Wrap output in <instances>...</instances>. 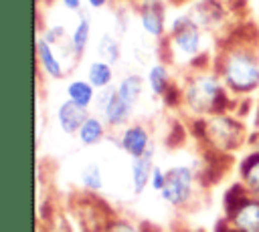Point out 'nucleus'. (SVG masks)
<instances>
[{"label": "nucleus", "instance_id": "nucleus-1", "mask_svg": "<svg viewBox=\"0 0 259 232\" xmlns=\"http://www.w3.org/2000/svg\"><path fill=\"white\" fill-rule=\"evenodd\" d=\"M219 73L227 87L235 93H251L259 87V54L255 46L241 34L231 38L219 54Z\"/></svg>", "mask_w": 259, "mask_h": 232}, {"label": "nucleus", "instance_id": "nucleus-2", "mask_svg": "<svg viewBox=\"0 0 259 232\" xmlns=\"http://www.w3.org/2000/svg\"><path fill=\"white\" fill-rule=\"evenodd\" d=\"M170 50L176 59H182L188 63L194 61L198 54H202V28L192 22L188 12L172 20Z\"/></svg>", "mask_w": 259, "mask_h": 232}, {"label": "nucleus", "instance_id": "nucleus-3", "mask_svg": "<svg viewBox=\"0 0 259 232\" xmlns=\"http://www.w3.org/2000/svg\"><path fill=\"white\" fill-rule=\"evenodd\" d=\"M223 91L225 89L214 73L200 71L188 79L184 87V103L196 113H212L214 101Z\"/></svg>", "mask_w": 259, "mask_h": 232}, {"label": "nucleus", "instance_id": "nucleus-4", "mask_svg": "<svg viewBox=\"0 0 259 232\" xmlns=\"http://www.w3.org/2000/svg\"><path fill=\"white\" fill-rule=\"evenodd\" d=\"M245 139V127L229 117L227 113L223 115H212L206 121V141L219 149V151H233L235 147L241 145V141Z\"/></svg>", "mask_w": 259, "mask_h": 232}, {"label": "nucleus", "instance_id": "nucleus-5", "mask_svg": "<svg viewBox=\"0 0 259 232\" xmlns=\"http://www.w3.org/2000/svg\"><path fill=\"white\" fill-rule=\"evenodd\" d=\"M192 180H194V173L188 165H176L168 169L162 198L172 206H182L192 194Z\"/></svg>", "mask_w": 259, "mask_h": 232}, {"label": "nucleus", "instance_id": "nucleus-6", "mask_svg": "<svg viewBox=\"0 0 259 232\" xmlns=\"http://www.w3.org/2000/svg\"><path fill=\"white\" fill-rule=\"evenodd\" d=\"M229 8L223 0H196V4L188 10L192 22L200 28H214L227 20Z\"/></svg>", "mask_w": 259, "mask_h": 232}, {"label": "nucleus", "instance_id": "nucleus-7", "mask_svg": "<svg viewBox=\"0 0 259 232\" xmlns=\"http://www.w3.org/2000/svg\"><path fill=\"white\" fill-rule=\"evenodd\" d=\"M140 24L152 38H162L166 32V12L162 0H144L140 6Z\"/></svg>", "mask_w": 259, "mask_h": 232}, {"label": "nucleus", "instance_id": "nucleus-8", "mask_svg": "<svg viewBox=\"0 0 259 232\" xmlns=\"http://www.w3.org/2000/svg\"><path fill=\"white\" fill-rule=\"evenodd\" d=\"M99 103H101V113H103V119H105L107 125H121L130 117L132 107L125 101L119 99L115 89L113 91L111 89L103 91V95L99 97Z\"/></svg>", "mask_w": 259, "mask_h": 232}, {"label": "nucleus", "instance_id": "nucleus-9", "mask_svg": "<svg viewBox=\"0 0 259 232\" xmlns=\"http://www.w3.org/2000/svg\"><path fill=\"white\" fill-rule=\"evenodd\" d=\"M87 117H89L87 115V107H81V105H77V103H73L69 99L65 103H61L59 109H57V121H59L61 129L65 133H69V135L77 133Z\"/></svg>", "mask_w": 259, "mask_h": 232}, {"label": "nucleus", "instance_id": "nucleus-10", "mask_svg": "<svg viewBox=\"0 0 259 232\" xmlns=\"http://www.w3.org/2000/svg\"><path fill=\"white\" fill-rule=\"evenodd\" d=\"M36 59H38V65L47 77L61 79L65 75V67H63L59 54L55 52V46L49 40H45L42 36L36 40Z\"/></svg>", "mask_w": 259, "mask_h": 232}, {"label": "nucleus", "instance_id": "nucleus-11", "mask_svg": "<svg viewBox=\"0 0 259 232\" xmlns=\"http://www.w3.org/2000/svg\"><path fill=\"white\" fill-rule=\"evenodd\" d=\"M119 145H121V149L125 153L132 155V159L144 155L152 147L150 145V135H148V131L142 125H132V127L123 129L121 139H119Z\"/></svg>", "mask_w": 259, "mask_h": 232}, {"label": "nucleus", "instance_id": "nucleus-12", "mask_svg": "<svg viewBox=\"0 0 259 232\" xmlns=\"http://www.w3.org/2000/svg\"><path fill=\"white\" fill-rule=\"evenodd\" d=\"M229 220L241 232H259V200L249 198Z\"/></svg>", "mask_w": 259, "mask_h": 232}, {"label": "nucleus", "instance_id": "nucleus-13", "mask_svg": "<svg viewBox=\"0 0 259 232\" xmlns=\"http://www.w3.org/2000/svg\"><path fill=\"white\" fill-rule=\"evenodd\" d=\"M152 147L140 155V157H134L132 159V188L136 194L144 192L146 186L150 184V178H152V171H154V165H152Z\"/></svg>", "mask_w": 259, "mask_h": 232}, {"label": "nucleus", "instance_id": "nucleus-14", "mask_svg": "<svg viewBox=\"0 0 259 232\" xmlns=\"http://www.w3.org/2000/svg\"><path fill=\"white\" fill-rule=\"evenodd\" d=\"M89 38H91V20L89 16L81 10L79 12V20L69 36V42H71V48H73V54L75 56H81L89 44Z\"/></svg>", "mask_w": 259, "mask_h": 232}, {"label": "nucleus", "instance_id": "nucleus-15", "mask_svg": "<svg viewBox=\"0 0 259 232\" xmlns=\"http://www.w3.org/2000/svg\"><path fill=\"white\" fill-rule=\"evenodd\" d=\"M87 81L95 87V89H107L113 81V69L109 63L105 61H93L87 67Z\"/></svg>", "mask_w": 259, "mask_h": 232}, {"label": "nucleus", "instance_id": "nucleus-16", "mask_svg": "<svg viewBox=\"0 0 259 232\" xmlns=\"http://www.w3.org/2000/svg\"><path fill=\"white\" fill-rule=\"evenodd\" d=\"M67 97H69V101H73L81 107H89L93 97H95V87L89 81H83V79L71 81L67 85Z\"/></svg>", "mask_w": 259, "mask_h": 232}, {"label": "nucleus", "instance_id": "nucleus-17", "mask_svg": "<svg viewBox=\"0 0 259 232\" xmlns=\"http://www.w3.org/2000/svg\"><path fill=\"white\" fill-rule=\"evenodd\" d=\"M142 77L140 75H127V77H123L121 79V83L117 85V95H119V99L121 101H125L130 107H134L136 103H138V99H140V95H142Z\"/></svg>", "mask_w": 259, "mask_h": 232}, {"label": "nucleus", "instance_id": "nucleus-18", "mask_svg": "<svg viewBox=\"0 0 259 232\" xmlns=\"http://www.w3.org/2000/svg\"><path fill=\"white\" fill-rule=\"evenodd\" d=\"M103 133H105V125L97 117H87L85 123L81 125V129L77 131L79 141L83 145H95V143H99L103 139Z\"/></svg>", "mask_w": 259, "mask_h": 232}, {"label": "nucleus", "instance_id": "nucleus-19", "mask_svg": "<svg viewBox=\"0 0 259 232\" xmlns=\"http://www.w3.org/2000/svg\"><path fill=\"white\" fill-rule=\"evenodd\" d=\"M148 85H150L152 93L158 95V97H162L166 93V89L170 87V73H168L166 65L156 63V65L150 67V71H148Z\"/></svg>", "mask_w": 259, "mask_h": 232}, {"label": "nucleus", "instance_id": "nucleus-20", "mask_svg": "<svg viewBox=\"0 0 259 232\" xmlns=\"http://www.w3.org/2000/svg\"><path fill=\"white\" fill-rule=\"evenodd\" d=\"M249 200V194H247V186L243 184H233L227 192H225V198H223V204H225V212H227V218H231L245 202Z\"/></svg>", "mask_w": 259, "mask_h": 232}, {"label": "nucleus", "instance_id": "nucleus-21", "mask_svg": "<svg viewBox=\"0 0 259 232\" xmlns=\"http://www.w3.org/2000/svg\"><path fill=\"white\" fill-rule=\"evenodd\" d=\"M241 176L247 188H251L253 192L259 190V151L249 153L241 161Z\"/></svg>", "mask_w": 259, "mask_h": 232}, {"label": "nucleus", "instance_id": "nucleus-22", "mask_svg": "<svg viewBox=\"0 0 259 232\" xmlns=\"http://www.w3.org/2000/svg\"><path fill=\"white\" fill-rule=\"evenodd\" d=\"M97 52H99V59L109 63V65H115L121 56V46H119V40L113 36V34H103L99 38V44H97Z\"/></svg>", "mask_w": 259, "mask_h": 232}, {"label": "nucleus", "instance_id": "nucleus-23", "mask_svg": "<svg viewBox=\"0 0 259 232\" xmlns=\"http://www.w3.org/2000/svg\"><path fill=\"white\" fill-rule=\"evenodd\" d=\"M81 184L89 190V192H99L103 188V180H101V169L95 163H89L83 171H81Z\"/></svg>", "mask_w": 259, "mask_h": 232}, {"label": "nucleus", "instance_id": "nucleus-24", "mask_svg": "<svg viewBox=\"0 0 259 232\" xmlns=\"http://www.w3.org/2000/svg\"><path fill=\"white\" fill-rule=\"evenodd\" d=\"M162 101L168 105V107H178L182 101H184V91L178 89V85H172L166 89V93L162 95Z\"/></svg>", "mask_w": 259, "mask_h": 232}, {"label": "nucleus", "instance_id": "nucleus-25", "mask_svg": "<svg viewBox=\"0 0 259 232\" xmlns=\"http://www.w3.org/2000/svg\"><path fill=\"white\" fill-rule=\"evenodd\" d=\"M105 232H142V230L136 228L134 224H130L127 220H111V222H107Z\"/></svg>", "mask_w": 259, "mask_h": 232}, {"label": "nucleus", "instance_id": "nucleus-26", "mask_svg": "<svg viewBox=\"0 0 259 232\" xmlns=\"http://www.w3.org/2000/svg\"><path fill=\"white\" fill-rule=\"evenodd\" d=\"M229 109H231V97H229L227 91H223V93L219 95V99L214 101L212 113H214V115H223V113H227Z\"/></svg>", "mask_w": 259, "mask_h": 232}, {"label": "nucleus", "instance_id": "nucleus-27", "mask_svg": "<svg viewBox=\"0 0 259 232\" xmlns=\"http://www.w3.org/2000/svg\"><path fill=\"white\" fill-rule=\"evenodd\" d=\"M182 141H184V129H182L180 123H174V125H172V133L166 137V143H168L170 147H176V145H180Z\"/></svg>", "mask_w": 259, "mask_h": 232}, {"label": "nucleus", "instance_id": "nucleus-28", "mask_svg": "<svg viewBox=\"0 0 259 232\" xmlns=\"http://www.w3.org/2000/svg\"><path fill=\"white\" fill-rule=\"evenodd\" d=\"M42 38H45V40H49V42L55 46V44H59V42H61L63 38H67V36H65L63 26H51V28L45 32V36H42Z\"/></svg>", "mask_w": 259, "mask_h": 232}, {"label": "nucleus", "instance_id": "nucleus-29", "mask_svg": "<svg viewBox=\"0 0 259 232\" xmlns=\"http://www.w3.org/2000/svg\"><path fill=\"white\" fill-rule=\"evenodd\" d=\"M190 131H192V135H194L196 139L206 141V121H202V119H192V121H190Z\"/></svg>", "mask_w": 259, "mask_h": 232}, {"label": "nucleus", "instance_id": "nucleus-30", "mask_svg": "<svg viewBox=\"0 0 259 232\" xmlns=\"http://www.w3.org/2000/svg\"><path fill=\"white\" fill-rule=\"evenodd\" d=\"M150 184H152V188H154V190L162 192V190H164V186H166V171H162L160 167H154L152 178H150Z\"/></svg>", "mask_w": 259, "mask_h": 232}, {"label": "nucleus", "instance_id": "nucleus-31", "mask_svg": "<svg viewBox=\"0 0 259 232\" xmlns=\"http://www.w3.org/2000/svg\"><path fill=\"white\" fill-rule=\"evenodd\" d=\"M223 2L229 8V12H241L247 6V0H223Z\"/></svg>", "mask_w": 259, "mask_h": 232}, {"label": "nucleus", "instance_id": "nucleus-32", "mask_svg": "<svg viewBox=\"0 0 259 232\" xmlns=\"http://www.w3.org/2000/svg\"><path fill=\"white\" fill-rule=\"evenodd\" d=\"M214 232H241V230L235 228V226L231 224V220H229V222H227V220H219L217 226H214Z\"/></svg>", "mask_w": 259, "mask_h": 232}, {"label": "nucleus", "instance_id": "nucleus-33", "mask_svg": "<svg viewBox=\"0 0 259 232\" xmlns=\"http://www.w3.org/2000/svg\"><path fill=\"white\" fill-rule=\"evenodd\" d=\"M63 2V6L67 8V10H71V12H81V2L83 0H61Z\"/></svg>", "mask_w": 259, "mask_h": 232}, {"label": "nucleus", "instance_id": "nucleus-34", "mask_svg": "<svg viewBox=\"0 0 259 232\" xmlns=\"http://www.w3.org/2000/svg\"><path fill=\"white\" fill-rule=\"evenodd\" d=\"M85 2H87V6H89V8H95V10H97V8H103L109 0H85Z\"/></svg>", "mask_w": 259, "mask_h": 232}, {"label": "nucleus", "instance_id": "nucleus-35", "mask_svg": "<svg viewBox=\"0 0 259 232\" xmlns=\"http://www.w3.org/2000/svg\"><path fill=\"white\" fill-rule=\"evenodd\" d=\"M255 129L259 133V107H257V115H255Z\"/></svg>", "mask_w": 259, "mask_h": 232}, {"label": "nucleus", "instance_id": "nucleus-36", "mask_svg": "<svg viewBox=\"0 0 259 232\" xmlns=\"http://www.w3.org/2000/svg\"><path fill=\"white\" fill-rule=\"evenodd\" d=\"M255 198H257V200H259V190H257V192H255Z\"/></svg>", "mask_w": 259, "mask_h": 232}, {"label": "nucleus", "instance_id": "nucleus-37", "mask_svg": "<svg viewBox=\"0 0 259 232\" xmlns=\"http://www.w3.org/2000/svg\"><path fill=\"white\" fill-rule=\"evenodd\" d=\"M36 2H42V0H36Z\"/></svg>", "mask_w": 259, "mask_h": 232}]
</instances>
